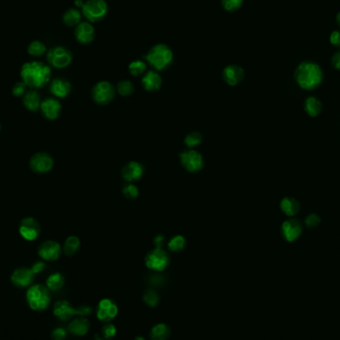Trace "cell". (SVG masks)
I'll use <instances>...</instances> for the list:
<instances>
[{
    "label": "cell",
    "mask_w": 340,
    "mask_h": 340,
    "mask_svg": "<svg viewBox=\"0 0 340 340\" xmlns=\"http://www.w3.org/2000/svg\"><path fill=\"white\" fill-rule=\"evenodd\" d=\"M20 77L26 86L32 90L42 89L50 82L51 69L42 62H27L21 67Z\"/></svg>",
    "instance_id": "1"
},
{
    "label": "cell",
    "mask_w": 340,
    "mask_h": 340,
    "mask_svg": "<svg viewBox=\"0 0 340 340\" xmlns=\"http://www.w3.org/2000/svg\"><path fill=\"white\" fill-rule=\"evenodd\" d=\"M294 76L298 87L305 91L318 89L323 81V72L320 66L312 61L301 62L295 69Z\"/></svg>",
    "instance_id": "2"
},
{
    "label": "cell",
    "mask_w": 340,
    "mask_h": 340,
    "mask_svg": "<svg viewBox=\"0 0 340 340\" xmlns=\"http://www.w3.org/2000/svg\"><path fill=\"white\" fill-rule=\"evenodd\" d=\"M26 301L35 312H42L50 305L51 295L48 288L43 285L30 286L26 293Z\"/></svg>",
    "instance_id": "3"
},
{
    "label": "cell",
    "mask_w": 340,
    "mask_h": 340,
    "mask_svg": "<svg viewBox=\"0 0 340 340\" xmlns=\"http://www.w3.org/2000/svg\"><path fill=\"white\" fill-rule=\"evenodd\" d=\"M147 62L157 70H163L171 64L173 53L168 46L158 44L153 46L146 55Z\"/></svg>",
    "instance_id": "4"
},
{
    "label": "cell",
    "mask_w": 340,
    "mask_h": 340,
    "mask_svg": "<svg viewBox=\"0 0 340 340\" xmlns=\"http://www.w3.org/2000/svg\"><path fill=\"white\" fill-rule=\"evenodd\" d=\"M83 15L90 22H98L108 13V4L105 0H88L82 7Z\"/></svg>",
    "instance_id": "5"
},
{
    "label": "cell",
    "mask_w": 340,
    "mask_h": 340,
    "mask_svg": "<svg viewBox=\"0 0 340 340\" xmlns=\"http://www.w3.org/2000/svg\"><path fill=\"white\" fill-rule=\"evenodd\" d=\"M47 61L54 68H66L72 62V53L62 46L53 47L47 52Z\"/></svg>",
    "instance_id": "6"
},
{
    "label": "cell",
    "mask_w": 340,
    "mask_h": 340,
    "mask_svg": "<svg viewBox=\"0 0 340 340\" xmlns=\"http://www.w3.org/2000/svg\"><path fill=\"white\" fill-rule=\"evenodd\" d=\"M169 257L167 253L161 248H157L149 252L145 258L146 267L152 271H164L169 265Z\"/></svg>",
    "instance_id": "7"
},
{
    "label": "cell",
    "mask_w": 340,
    "mask_h": 340,
    "mask_svg": "<svg viewBox=\"0 0 340 340\" xmlns=\"http://www.w3.org/2000/svg\"><path fill=\"white\" fill-rule=\"evenodd\" d=\"M94 101L99 105H107L114 97V88L110 82L102 81L95 85L91 91Z\"/></svg>",
    "instance_id": "8"
},
{
    "label": "cell",
    "mask_w": 340,
    "mask_h": 340,
    "mask_svg": "<svg viewBox=\"0 0 340 340\" xmlns=\"http://www.w3.org/2000/svg\"><path fill=\"white\" fill-rule=\"evenodd\" d=\"M303 227L299 220L295 218H290L283 222L281 227V233L286 242L294 243L298 240L302 234Z\"/></svg>",
    "instance_id": "9"
},
{
    "label": "cell",
    "mask_w": 340,
    "mask_h": 340,
    "mask_svg": "<svg viewBox=\"0 0 340 340\" xmlns=\"http://www.w3.org/2000/svg\"><path fill=\"white\" fill-rule=\"evenodd\" d=\"M29 166L35 173L43 174L52 170L54 166V159L47 152H37L31 157Z\"/></svg>",
    "instance_id": "10"
},
{
    "label": "cell",
    "mask_w": 340,
    "mask_h": 340,
    "mask_svg": "<svg viewBox=\"0 0 340 340\" xmlns=\"http://www.w3.org/2000/svg\"><path fill=\"white\" fill-rule=\"evenodd\" d=\"M41 233L40 223L33 217H26L22 219L19 225V234L26 241L36 240Z\"/></svg>",
    "instance_id": "11"
},
{
    "label": "cell",
    "mask_w": 340,
    "mask_h": 340,
    "mask_svg": "<svg viewBox=\"0 0 340 340\" xmlns=\"http://www.w3.org/2000/svg\"><path fill=\"white\" fill-rule=\"evenodd\" d=\"M180 160L184 168L190 172H197L203 167V158L196 150H187L180 154Z\"/></svg>",
    "instance_id": "12"
},
{
    "label": "cell",
    "mask_w": 340,
    "mask_h": 340,
    "mask_svg": "<svg viewBox=\"0 0 340 340\" xmlns=\"http://www.w3.org/2000/svg\"><path fill=\"white\" fill-rule=\"evenodd\" d=\"M61 254H62L61 245L58 242L52 240L43 242L38 248L39 257L47 262L57 261L60 258Z\"/></svg>",
    "instance_id": "13"
},
{
    "label": "cell",
    "mask_w": 340,
    "mask_h": 340,
    "mask_svg": "<svg viewBox=\"0 0 340 340\" xmlns=\"http://www.w3.org/2000/svg\"><path fill=\"white\" fill-rule=\"evenodd\" d=\"M118 308L116 303L111 298H104L99 302L97 317L103 322H109L117 316Z\"/></svg>",
    "instance_id": "14"
},
{
    "label": "cell",
    "mask_w": 340,
    "mask_h": 340,
    "mask_svg": "<svg viewBox=\"0 0 340 340\" xmlns=\"http://www.w3.org/2000/svg\"><path fill=\"white\" fill-rule=\"evenodd\" d=\"M53 314L56 318L67 321L73 318L74 316H80L79 307H73L67 300H58L53 307Z\"/></svg>",
    "instance_id": "15"
},
{
    "label": "cell",
    "mask_w": 340,
    "mask_h": 340,
    "mask_svg": "<svg viewBox=\"0 0 340 340\" xmlns=\"http://www.w3.org/2000/svg\"><path fill=\"white\" fill-rule=\"evenodd\" d=\"M41 113L49 120H54L59 117L62 106L61 103L55 99V98H46L45 100L42 101L41 107H40Z\"/></svg>",
    "instance_id": "16"
},
{
    "label": "cell",
    "mask_w": 340,
    "mask_h": 340,
    "mask_svg": "<svg viewBox=\"0 0 340 340\" xmlns=\"http://www.w3.org/2000/svg\"><path fill=\"white\" fill-rule=\"evenodd\" d=\"M35 273L31 269L19 268L16 269L11 274V282L17 288L30 287L34 281Z\"/></svg>",
    "instance_id": "17"
},
{
    "label": "cell",
    "mask_w": 340,
    "mask_h": 340,
    "mask_svg": "<svg viewBox=\"0 0 340 340\" xmlns=\"http://www.w3.org/2000/svg\"><path fill=\"white\" fill-rule=\"evenodd\" d=\"M75 37L81 44H89L95 38V28L89 22L79 23L76 26Z\"/></svg>",
    "instance_id": "18"
},
{
    "label": "cell",
    "mask_w": 340,
    "mask_h": 340,
    "mask_svg": "<svg viewBox=\"0 0 340 340\" xmlns=\"http://www.w3.org/2000/svg\"><path fill=\"white\" fill-rule=\"evenodd\" d=\"M244 70L237 65H230L224 69L223 78L224 81L230 86H236L241 83L244 79Z\"/></svg>",
    "instance_id": "19"
},
{
    "label": "cell",
    "mask_w": 340,
    "mask_h": 340,
    "mask_svg": "<svg viewBox=\"0 0 340 340\" xmlns=\"http://www.w3.org/2000/svg\"><path fill=\"white\" fill-rule=\"evenodd\" d=\"M72 90V86L67 80L62 78L54 79L50 83V91L53 96L59 99H64L68 96Z\"/></svg>",
    "instance_id": "20"
},
{
    "label": "cell",
    "mask_w": 340,
    "mask_h": 340,
    "mask_svg": "<svg viewBox=\"0 0 340 340\" xmlns=\"http://www.w3.org/2000/svg\"><path fill=\"white\" fill-rule=\"evenodd\" d=\"M122 177L126 181L133 182L139 179L143 174V167L140 163L132 161L129 162L122 169Z\"/></svg>",
    "instance_id": "21"
},
{
    "label": "cell",
    "mask_w": 340,
    "mask_h": 340,
    "mask_svg": "<svg viewBox=\"0 0 340 340\" xmlns=\"http://www.w3.org/2000/svg\"><path fill=\"white\" fill-rule=\"evenodd\" d=\"M90 321L84 317L73 319L69 324V331L76 336L86 335L90 330Z\"/></svg>",
    "instance_id": "22"
},
{
    "label": "cell",
    "mask_w": 340,
    "mask_h": 340,
    "mask_svg": "<svg viewBox=\"0 0 340 340\" xmlns=\"http://www.w3.org/2000/svg\"><path fill=\"white\" fill-rule=\"evenodd\" d=\"M41 96L36 90L26 91L23 96V105L30 112H37L41 107Z\"/></svg>",
    "instance_id": "23"
},
{
    "label": "cell",
    "mask_w": 340,
    "mask_h": 340,
    "mask_svg": "<svg viewBox=\"0 0 340 340\" xmlns=\"http://www.w3.org/2000/svg\"><path fill=\"white\" fill-rule=\"evenodd\" d=\"M280 207H281L282 212L286 216L291 217V218L295 217L299 213V211H300V204H299V202L295 198H294V197H290V196L285 197V198L282 199Z\"/></svg>",
    "instance_id": "24"
},
{
    "label": "cell",
    "mask_w": 340,
    "mask_h": 340,
    "mask_svg": "<svg viewBox=\"0 0 340 340\" xmlns=\"http://www.w3.org/2000/svg\"><path fill=\"white\" fill-rule=\"evenodd\" d=\"M142 86L146 91H158L161 87L162 80L159 74L154 71H148L141 80Z\"/></svg>",
    "instance_id": "25"
},
{
    "label": "cell",
    "mask_w": 340,
    "mask_h": 340,
    "mask_svg": "<svg viewBox=\"0 0 340 340\" xmlns=\"http://www.w3.org/2000/svg\"><path fill=\"white\" fill-rule=\"evenodd\" d=\"M303 109L311 117H317L322 112V103L317 97H307L303 103Z\"/></svg>",
    "instance_id": "26"
},
{
    "label": "cell",
    "mask_w": 340,
    "mask_h": 340,
    "mask_svg": "<svg viewBox=\"0 0 340 340\" xmlns=\"http://www.w3.org/2000/svg\"><path fill=\"white\" fill-rule=\"evenodd\" d=\"M65 285V277L60 272H54L50 274L46 281V287L49 291L58 292L60 291Z\"/></svg>",
    "instance_id": "27"
},
{
    "label": "cell",
    "mask_w": 340,
    "mask_h": 340,
    "mask_svg": "<svg viewBox=\"0 0 340 340\" xmlns=\"http://www.w3.org/2000/svg\"><path fill=\"white\" fill-rule=\"evenodd\" d=\"M171 334L170 327L165 323H159L150 330V338L152 340H166Z\"/></svg>",
    "instance_id": "28"
},
{
    "label": "cell",
    "mask_w": 340,
    "mask_h": 340,
    "mask_svg": "<svg viewBox=\"0 0 340 340\" xmlns=\"http://www.w3.org/2000/svg\"><path fill=\"white\" fill-rule=\"evenodd\" d=\"M82 13L77 8H70L63 15V22L67 26H77L81 23Z\"/></svg>",
    "instance_id": "29"
},
{
    "label": "cell",
    "mask_w": 340,
    "mask_h": 340,
    "mask_svg": "<svg viewBox=\"0 0 340 340\" xmlns=\"http://www.w3.org/2000/svg\"><path fill=\"white\" fill-rule=\"evenodd\" d=\"M27 52L32 57H41L47 52V48L43 42L34 40L27 47Z\"/></svg>",
    "instance_id": "30"
},
{
    "label": "cell",
    "mask_w": 340,
    "mask_h": 340,
    "mask_svg": "<svg viewBox=\"0 0 340 340\" xmlns=\"http://www.w3.org/2000/svg\"><path fill=\"white\" fill-rule=\"evenodd\" d=\"M79 247H80V240H79V238L76 237V236H70V237L67 238V240L65 241L63 251H64V253H65L66 256L72 257V256H74L77 253Z\"/></svg>",
    "instance_id": "31"
},
{
    "label": "cell",
    "mask_w": 340,
    "mask_h": 340,
    "mask_svg": "<svg viewBox=\"0 0 340 340\" xmlns=\"http://www.w3.org/2000/svg\"><path fill=\"white\" fill-rule=\"evenodd\" d=\"M185 245H186V241H185L184 237L175 236L168 243V248L172 252H180L184 249Z\"/></svg>",
    "instance_id": "32"
},
{
    "label": "cell",
    "mask_w": 340,
    "mask_h": 340,
    "mask_svg": "<svg viewBox=\"0 0 340 340\" xmlns=\"http://www.w3.org/2000/svg\"><path fill=\"white\" fill-rule=\"evenodd\" d=\"M184 142L188 147H194L202 142V135L198 132H192L186 136Z\"/></svg>",
    "instance_id": "33"
},
{
    "label": "cell",
    "mask_w": 340,
    "mask_h": 340,
    "mask_svg": "<svg viewBox=\"0 0 340 340\" xmlns=\"http://www.w3.org/2000/svg\"><path fill=\"white\" fill-rule=\"evenodd\" d=\"M117 91L119 95L121 96H131L134 91H135V87L133 85L132 82L130 81H121L117 84Z\"/></svg>",
    "instance_id": "34"
},
{
    "label": "cell",
    "mask_w": 340,
    "mask_h": 340,
    "mask_svg": "<svg viewBox=\"0 0 340 340\" xmlns=\"http://www.w3.org/2000/svg\"><path fill=\"white\" fill-rule=\"evenodd\" d=\"M321 223V218L317 213H311L304 218V225L310 229H315Z\"/></svg>",
    "instance_id": "35"
},
{
    "label": "cell",
    "mask_w": 340,
    "mask_h": 340,
    "mask_svg": "<svg viewBox=\"0 0 340 340\" xmlns=\"http://www.w3.org/2000/svg\"><path fill=\"white\" fill-rule=\"evenodd\" d=\"M129 70H130V73L134 76H138V75H141L145 72L146 70V64L142 61H134L130 64L129 66Z\"/></svg>",
    "instance_id": "36"
},
{
    "label": "cell",
    "mask_w": 340,
    "mask_h": 340,
    "mask_svg": "<svg viewBox=\"0 0 340 340\" xmlns=\"http://www.w3.org/2000/svg\"><path fill=\"white\" fill-rule=\"evenodd\" d=\"M143 300L149 306H157L159 302V296L157 292L152 290H148L143 295Z\"/></svg>",
    "instance_id": "37"
},
{
    "label": "cell",
    "mask_w": 340,
    "mask_h": 340,
    "mask_svg": "<svg viewBox=\"0 0 340 340\" xmlns=\"http://www.w3.org/2000/svg\"><path fill=\"white\" fill-rule=\"evenodd\" d=\"M242 4L243 0H222V5L228 11H236Z\"/></svg>",
    "instance_id": "38"
},
{
    "label": "cell",
    "mask_w": 340,
    "mask_h": 340,
    "mask_svg": "<svg viewBox=\"0 0 340 340\" xmlns=\"http://www.w3.org/2000/svg\"><path fill=\"white\" fill-rule=\"evenodd\" d=\"M122 192H123L125 196L127 198H130V199H135L138 196V189L136 188V185H134V184L125 185V187L122 188Z\"/></svg>",
    "instance_id": "39"
},
{
    "label": "cell",
    "mask_w": 340,
    "mask_h": 340,
    "mask_svg": "<svg viewBox=\"0 0 340 340\" xmlns=\"http://www.w3.org/2000/svg\"><path fill=\"white\" fill-rule=\"evenodd\" d=\"M102 334L106 339H111L113 338L116 334V328L113 324L111 323H107L106 325H104V327L102 328Z\"/></svg>",
    "instance_id": "40"
},
{
    "label": "cell",
    "mask_w": 340,
    "mask_h": 340,
    "mask_svg": "<svg viewBox=\"0 0 340 340\" xmlns=\"http://www.w3.org/2000/svg\"><path fill=\"white\" fill-rule=\"evenodd\" d=\"M27 88L28 87L26 86V84L23 81L17 82L12 87V95L14 97H22V96H24L26 94Z\"/></svg>",
    "instance_id": "41"
},
{
    "label": "cell",
    "mask_w": 340,
    "mask_h": 340,
    "mask_svg": "<svg viewBox=\"0 0 340 340\" xmlns=\"http://www.w3.org/2000/svg\"><path fill=\"white\" fill-rule=\"evenodd\" d=\"M51 336L53 340H65L67 337V331L62 327H58L52 331Z\"/></svg>",
    "instance_id": "42"
},
{
    "label": "cell",
    "mask_w": 340,
    "mask_h": 340,
    "mask_svg": "<svg viewBox=\"0 0 340 340\" xmlns=\"http://www.w3.org/2000/svg\"><path fill=\"white\" fill-rule=\"evenodd\" d=\"M329 41L331 45L335 46L336 48H340V31L335 30L329 36Z\"/></svg>",
    "instance_id": "43"
},
{
    "label": "cell",
    "mask_w": 340,
    "mask_h": 340,
    "mask_svg": "<svg viewBox=\"0 0 340 340\" xmlns=\"http://www.w3.org/2000/svg\"><path fill=\"white\" fill-rule=\"evenodd\" d=\"M45 263H43V262H37V263H35L32 266L31 270H32V272H34L35 274H37V273L43 272L45 270Z\"/></svg>",
    "instance_id": "44"
},
{
    "label": "cell",
    "mask_w": 340,
    "mask_h": 340,
    "mask_svg": "<svg viewBox=\"0 0 340 340\" xmlns=\"http://www.w3.org/2000/svg\"><path fill=\"white\" fill-rule=\"evenodd\" d=\"M331 65L336 70H340V50L335 52L331 57Z\"/></svg>",
    "instance_id": "45"
},
{
    "label": "cell",
    "mask_w": 340,
    "mask_h": 340,
    "mask_svg": "<svg viewBox=\"0 0 340 340\" xmlns=\"http://www.w3.org/2000/svg\"><path fill=\"white\" fill-rule=\"evenodd\" d=\"M163 241H164V238L162 236H160V235L154 239V244L157 245V248H161V246L163 244Z\"/></svg>",
    "instance_id": "46"
},
{
    "label": "cell",
    "mask_w": 340,
    "mask_h": 340,
    "mask_svg": "<svg viewBox=\"0 0 340 340\" xmlns=\"http://www.w3.org/2000/svg\"><path fill=\"white\" fill-rule=\"evenodd\" d=\"M84 3H85V2H83L82 0H76V1H75V5H76L77 7H81V8L83 7Z\"/></svg>",
    "instance_id": "47"
},
{
    "label": "cell",
    "mask_w": 340,
    "mask_h": 340,
    "mask_svg": "<svg viewBox=\"0 0 340 340\" xmlns=\"http://www.w3.org/2000/svg\"><path fill=\"white\" fill-rule=\"evenodd\" d=\"M336 22H337V24L340 26V12H338L337 15H336Z\"/></svg>",
    "instance_id": "48"
},
{
    "label": "cell",
    "mask_w": 340,
    "mask_h": 340,
    "mask_svg": "<svg viewBox=\"0 0 340 340\" xmlns=\"http://www.w3.org/2000/svg\"><path fill=\"white\" fill-rule=\"evenodd\" d=\"M135 340H145L142 336H137V337H136V339Z\"/></svg>",
    "instance_id": "49"
},
{
    "label": "cell",
    "mask_w": 340,
    "mask_h": 340,
    "mask_svg": "<svg viewBox=\"0 0 340 340\" xmlns=\"http://www.w3.org/2000/svg\"><path fill=\"white\" fill-rule=\"evenodd\" d=\"M96 340H105V339H102V338H97Z\"/></svg>",
    "instance_id": "50"
},
{
    "label": "cell",
    "mask_w": 340,
    "mask_h": 340,
    "mask_svg": "<svg viewBox=\"0 0 340 340\" xmlns=\"http://www.w3.org/2000/svg\"><path fill=\"white\" fill-rule=\"evenodd\" d=\"M0 131H1V125H0Z\"/></svg>",
    "instance_id": "51"
}]
</instances>
